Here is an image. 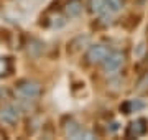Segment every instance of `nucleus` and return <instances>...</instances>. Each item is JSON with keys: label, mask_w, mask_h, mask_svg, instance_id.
<instances>
[{"label": "nucleus", "mask_w": 148, "mask_h": 140, "mask_svg": "<svg viewBox=\"0 0 148 140\" xmlns=\"http://www.w3.org/2000/svg\"><path fill=\"white\" fill-rule=\"evenodd\" d=\"M12 71V63L8 58H0V78L7 76Z\"/></svg>", "instance_id": "9b49d317"}, {"label": "nucleus", "mask_w": 148, "mask_h": 140, "mask_svg": "<svg viewBox=\"0 0 148 140\" xmlns=\"http://www.w3.org/2000/svg\"><path fill=\"white\" fill-rule=\"evenodd\" d=\"M147 120L145 119H137L135 122H132V124L128 125L127 129V137L130 139V137H133V139H137V137H142V135L147 134Z\"/></svg>", "instance_id": "423d86ee"}, {"label": "nucleus", "mask_w": 148, "mask_h": 140, "mask_svg": "<svg viewBox=\"0 0 148 140\" xmlns=\"http://www.w3.org/2000/svg\"><path fill=\"white\" fill-rule=\"evenodd\" d=\"M106 3H107V10L112 12V13H117V12L122 10L123 0H106Z\"/></svg>", "instance_id": "9d476101"}, {"label": "nucleus", "mask_w": 148, "mask_h": 140, "mask_svg": "<svg viewBox=\"0 0 148 140\" xmlns=\"http://www.w3.org/2000/svg\"><path fill=\"white\" fill-rule=\"evenodd\" d=\"M123 61H125L123 53H120V51H110V54H109V56L104 59V63H102L104 71H106L107 74H115L117 71L122 68Z\"/></svg>", "instance_id": "f03ea898"}, {"label": "nucleus", "mask_w": 148, "mask_h": 140, "mask_svg": "<svg viewBox=\"0 0 148 140\" xmlns=\"http://www.w3.org/2000/svg\"><path fill=\"white\" fill-rule=\"evenodd\" d=\"M16 89L20 92V96L25 97V99H32L33 101V99H38L41 96V86L35 81H28V79L20 81L16 84Z\"/></svg>", "instance_id": "f257e3e1"}, {"label": "nucleus", "mask_w": 148, "mask_h": 140, "mask_svg": "<svg viewBox=\"0 0 148 140\" xmlns=\"http://www.w3.org/2000/svg\"><path fill=\"white\" fill-rule=\"evenodd\" d=\"M89 12L94 15H101V13L107 12L106 0H89Z\"/></svg>", "instance_id": "6e6552de"}, {"label": "nucleus", "mask_w": 148, "mask_h": 140, "mask_svg": "<svg viewBox=\"0 0 148 140\" xmlns=\"http://www.w3.org/2000/svg\"><path fill=\"white\" fill-rule=\"evenodd\" d=\"M82 12V0H68L66 5H64V13L69 18L77 16Z\"/></svg>", "instance_id": "0eeeda50"}, {"label": "nucleus", "mask_w": 148, "mask_h": 140, "mask_svg": "<svg viewBox=\"0 0 148 140\" xmlns=\"http://www.w3.org/2000/svg\"><path fill=\"white\" fill-rule=\"evenodd\" d=\"M110 54L109 48L104 46V45H92L89 49H87V54H86V59L89 65H101L104 63V59Z\"/></svg>", "instance_id": "7ed1b4c3"}, {"label": "nucleus", "mask_w": 148, "mask_h": 140, "mask_svg": "<svg viewBox=\"0 0 148 140\" xmlns=\"http://www.w3.org/2000/svg\"><path fill=\"white\" fill-rule=\"evenodd\" d=\"M20 119V110L13 106H7L0 110V122L5 125H13Z\"/></svg>", "instance_id": "39448f33"}, {"label": "nucleus", "mask_w": 148, "mask_h": 140, "mask_svg": "<svg viewBox=\"0 0 148 140\" xmlns=\"http://www.w3.org/2000/svg\"><path fill=\"white\" fill-rule=\"evenodd\" d=\"M143 106H145V104H143L142 101H130V102H125L123 104V110H125L123 114H130V112H133V110H140V109H143Z\"/></svg>", "instance_id": "1a4fd4ad"}, {"label": "nucleus", "mask_w": 148, "mask_h": 140, "mask_svg": "<svg viewBox=\"0 0 148 140\" xmlns=\"http://www.w3.org/2000/svg\"><path fill=\"white\" fill-rule=\"evenodd\" d=\"M63 129H64V134L68 135V137H71V139H81V137H87V139H90V137H92L90 134L84 132V129L79 125V122L74 120L73 117L68 119V122L63 125Z\"/></svg>", "instance_id": "20e7f679"}]
</instances>
